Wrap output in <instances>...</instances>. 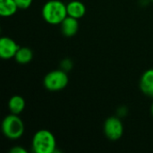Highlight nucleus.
Returning a JSON list of instances; mask_svg holds the SVG:
<instances>
[{
	"label": "nucleus",
	"instance_id": "f257e3e1",
	"mask_svg": "<svg viewBox=\"0 0 153 153\" xmlns=\"http://www.w3.org/2000/svg\"><path fill=\"white\" fill-rule=\"evenodd\" d=\"M42 17L49 24L56 25L68 16L66 4L60 0H48L42 7Z\"/></svg>",
	"mask_w": 153,
	"mask_h": 153
},
{
	"label": "nucleus",
	"instance_id": "f03ea898",
	"mask_svg": "<svg viewBox=\"0 0 153 153\" xmlns=\"http://www.w3.org/2000/svg\"><path fill=\"white\" fill-rule=\"evenodd\" d=\"M56 141L54 134L46 129L35 133L31 142V148L35 153L56 152Z\"/></svg>",
	"mask_w": 153,
	"mask_h": 153
},
{
	"label": "nucleus",
	"instance_id": "7ed1b4c3",
	"mask_svg": "<svg viewBox=\"0 0 153 153\" xmlns=\"http://www.w3.org/2000/svg\"><path fill=\"white\" fill-rule=\"evenodd\" d=\"M2 132L4 135L10 140H17L24 133L23 121L15 114L6 116L2 122Z\"/></svg>",
	"mask_w": 153,
	"mask_h": 153
},
{
	"label": "nucleus",
	"instance_id": "20e7f679",
	"mask_svg": "<svg viewBox=\"0 0 153 153\" xmlns=\"http://www.w3.org/2000/svg\"><path fill=\"white\" fill-rule=\"evenodd\" d=\"M69 78L65 70H54L46 74L43 84L48 91H59L67 86Z\"/></svg>",
	"mask_w": 153,
	"mask_h": 153
},
{
	"label": "nucleus",
	"instance_id": "39448f33",
	"mask_svg": "<svg viewBox=\"0 0 153 153\" xmlns=\"http://www.w3.org/2000/svg\"><path fill=\"white\" fill-rule=\"evenodd\" d=\"M104 134L110 141L119 140L124 134V126L119 117H110L104 123Z\"/></svg>",
	"mask_w": 153,
	"mask_h": 153
},
{
	"label": "nucleus",
	"instance_id": "423d86ee",
	"mask_svg": "<svg viewBox=\"0 0 153 153\" xmlns=\"http://www.w3.org/2000/svg\"><path fill=\"white\" fill-rule=\"evenodd\" d=\"M19 45L9 37H2L0 39V56L3 59H11L15 56Z\"/></svg>",
	"mask_w": 153,
	"mask_h": 153
},
{
	"label": "nucleus",
	"instance_id": "0eeeda50",
	"mask_svg": "<svg viewBox=\"0 0 153 153\" xmlns=\"http://www.w3.org/2000/svg\"><path fill=\"white\" fill-rule=\"evenodd\" d=\"M61 31L66 37L74 36L79 30V22L78 19L72 16H67L61 22Z\"/></svg>",
	"mask_w": 153,
	"mask_h": 153
},
{
	"label": "nucleus",
	"instance_id": "6e6552de",
	"mask_svg": "<svg viewBox=\"0 0 153 153\" xmlns=\"http://www.w3.org/2000/svg\"><path fill=\"white\" fill-rule=\"evenodd\" d=\"M67 8V14L68 16H72L76 19H81L86 13V6L84 4L79 0H73L70 1L66 4Z\"/></svg>",
	"mask_w": 153,
	"mask_h": 153
},
{
	"label": "nucleus",
	"instance_id": "1a4fd4ad",
	"mask_svg": "<svg viewBox=\"0 0 153 153\" xmlns=\"http://www.w3.org/2000/svg\"><path fill=\"white\" fill-rule=\"evenodd\" d=\"M140 88L143 93L153 97V69L145 71L140 81Z\"/></svg>",
	"mask_w": 153,
	"mask_h": 153
},
{
	"label": "nucleus",
	"instance_id": "9d476101",
	"mask_svg": "<svg viewBox=\"0 0 153 153\" xmlns=\"http://www.w3.org/2000/svg\"><path fill=\"white\" fill-rule=\"evenodd\" d=\"M19 9L14 0H0V15L3 17H10L13 15Z\"/></svg>",
	"mask_w": 153,
	"mask_h": 153
},
{
	"label": "nucleus",
	"instance_id": "9b49d317",
	"mask_svg": "<svg viewBox=\"0 0 153 153\" xmlns=\"http://www.w3.org/2000/svg\"><path fill=\"white\" fill-rule=\"evenodd\" d=\"M8 108L12 114L19 115L23 111L25 108V100L22 96L14 95L9 100Z\"/></svg>",
	"mask_w": 153,
	"mask_h": 153
},
{
	"label": "nucleus",
	"instance_id": "f8f14e48",
	"mask_svg": "<svg viewBox=\"0 0 153 153\" xmlns=\"http://www.w3.org/2000/svg\"><path fill=\"white\" fill-rule=\"evenodd\" d=\"M15 61L19 64H22V65H25V64H28L30 63L32 58H33V53L31 51L30 48H26V47H20V48L18 49L15 56Z\"/></svg>",
	"mask_w": 153,
	"mask_h": 153
},
{
	"label": "nucleus",
	"instance_id": "ddd939ff",
	"mask_svg": "<svg viewBox=\"0 0 153 153\" xmlns=\"http://www.w3.org/2000/svg\"><path fill=\"white\" fill-rule=\"evenodd\" d=\"M14 1L16 2L19 9L25 10V9L29 8L31 5L33 0H14Z\"/></svg>",
	"mask_w": 153,
	"mask_h": 153
},
{
	"label": "nucleus",
	"instance_id": "4468645a",
	"mask_svg": "<svg viewBox=\"0 0 153 153\" xmlns=\"http://www.w3.org/2000/svg\"><path fill=\"white\" fill-rule=\"evenodd\" d=\"M10 153H27V151L21 146H15L10 150Z\"/></svg>",
	"mask_w": 153,
	"mask_h": 153
},
{
	"label": "nucleus",
	"instance_id": "2eb2a0df",
	"mask_svg": "<svg viewBox=\"0 0 153 153\" xmlns=\"http://www.w3.org/2000/svg\"><path fill=\"white\" fill-rule=\"evenodd\" d=\"M151 111H152V116H153V103H152V108H151Z\"/></svg>",
	"mask_w": 153,
	"mask_h": 153
},
{
	"label": "nucleus",
	"instance_id": "dca6fc26",
	"mask_svg": "<svg viewBox=\"0 0 153 153\" xmlns=\"http://www.w3.org/2000/svg\"><path fill=\"white\" fill-rule=\"evenodd\" d=\"M152 1H153V0H152Z\"/></svg>",
	"mask_w": 153,
	"mask_h": 153
}]
</instances>
